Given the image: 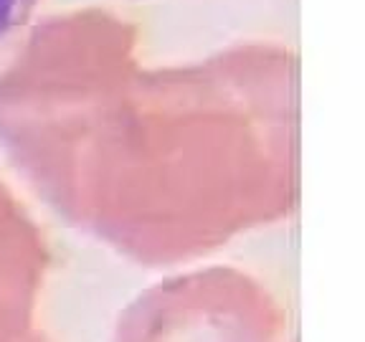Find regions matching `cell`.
<instances>
[{
    "label": "cell",
    "mask_w": 365,
    "mask_h": 342,
    "mask_svg": "<svg viewBox=\"0 0 365 342\" xmlns=\"http://www.w3.org/2000/svg\"><path fill=\"white\" fill-rule=\"evenodd\" d=\"M41 0H0V46L31 21Z\"/></svg>",
    "instance_id": "6da1fadb"
}]
</instances>
